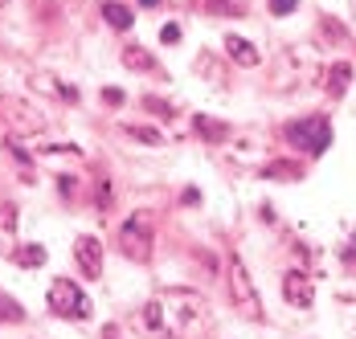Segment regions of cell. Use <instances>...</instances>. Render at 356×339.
<instances>
[{
	"label": "cell",
	"instance_id": "6da1fadb",
	"mask_svg": "<svg viewBox=\"0 0 356 339\" xmlns=\"http://www.w3.org/2000/svg\"><path fill=\"white\" fill-rule=\"evenodd\" d=\"M160 303H164V315L177 323L180 336H197V327H205V323H209L205 299H201V295H193V290H168Z\"/></svg>",
	"mask_w": 356,
	"mask_h": 339
},
{
	"label": "cell",
	"instance_id": "7a4b0ae2",
	"mask_svg": "<svg viewBox=\"0 0 356 339\" xmlns=\"http://www.w3.org/2000/svg\"><path fill=\"white\" fill-rule=\"evenodd\" d=\"M225 282H229V303L238 306V315L242 319H262V299H258V290H254V278H250L246 262L234 254L229 258V266H225Z\"/></svg>",
	"mask_w": 356,
	"mask_h": 339
},
{
	"label": "cell",
	"instance_id": "3957f363",
	"mask_svg": "<svg viewBox=\"0 0 356 339\" xmlns=\"http://www.w3.org/2000/svg\"><path fill=\"white\" fill-rule=\"evenodd\" d=\"M152 225H156V221H152L147 208L131 213V217L123 221V229H119V249H123V258H131V262H147V258H152V241H156Z\"/></svg>",
	"mask_w": 356,
	"mask_h": 339
},
{
	"label": "cell",
	"instance_id": "277c9868",
	"mask_svg": "<svg viewBox=\"0 0 356 339\" xmlns=\"http://www.w3.org/2000/svg\"><path fill=\"white\" fill-rule=\"evenodd\" d=\"M49 306H54L58 315H66V319H86V315H90L86 295L74 286L70 278H58V282H49Z\"/></svg>",
	"mask_w": 356,
	"mask_h": 339
},
{
	"label": "cell",
	"instance_id": "5b68a950",
	"mask_svg": "<svg viewBox=\"0 0 356 339\" xmlns=\"http://www.w3.org/2000/svg\"><path fill=\"white\" fill-rule=\"evenodd\" d=\"M286 135L295 139L299 147H307L312 156H323V151H327V143H332V123H327L323 115H316V119H303V123H295Z\"/></svg>",
	"mask_w": 356,
	"mask_h": 339
},
{
	"label": "cell",
	"instance_id": "8992f818",
	"mask_svg": "<svg viewBox=\"0 0 356 339\" xmlns=\"http://www.w3.org/2000/svg\"><path fill=\"white\" fill-rule=\"evenodd\" d=\"M0 119H4L13 131H21V135H37V131L45 127V119L21 99H0Z\"/></svg>",
	"mask_w": 356,
	"mask_h": 339
},
{
	"label": "cell",
	"instance_id": "52a82bcc",
	"mask_svg": "<svg viewBox=\"0 0 356 339\" xmlns=\"http://www.w3.org/2000/svg\"><path fill=\"white\" fill-rule=\"evenodd\" d=\"M74 262L86 278H103V241L95 233H78L74 238Z\"/></svg>",
	"mask_w": 356,
	"mask_h": 339
},
{
	"label": "cell",
	"instance_id": "ba28073f",
	"mask_svg": "<svg viewBox=\"0 0 356 339\" xmlns=\"http://www.w3.org/2000/svg\"><path fill=\"white\" fill-rule=\"evenodd\" d=\"M283 299H286V306H295V311H307V306L316 303V282H312V274L286 270L283 274Z\"/></svg>",
	"mask_w": 356,
	"mask_h": 339
},
{
	"label": "cell",
	"instance_id": "9c48e42d",
	"mask_svg": "<svg viewBox=\"0 0 356 339\" xmlns=\"http://www.w3.org/2000/svg\"><path fill=\"white\" fill-rule=\"evenodd\" d=\"M225 53H229V62H238V66H258L262 62V53L250 45L246 37H225Z\"/></svg>",
	"mask_w": 356,
	"mask_h": 339
},
{
	"label": "cell",
	"instance_id": "30bf717a",
	"mask_svg": "<svg viewBox=\"0 0 356 339\" xmlns=\"http://www.w3.org/2000/svg\"><path fill=\"white\" fill-rule=\"evenodd\" d=\"M17 221H21L17 204H13V201H0V249H13V238H17Z\"/></svg>",
	"mask_w": 356,
	"mask_h": 339
},
{
	"label": "cell",
	"instance_id": "8fae6325",
	"mask_svg": "<svg viewBox=\"0 0 356 339\" xmlns=\"http://www.w3.org/2000/svg\"><path fill=\"white\" fill-rule=\"evenodd\" d=\"M193 127H197V135L205 139V143H225V139H229V127H225L221 119H209V115H197Z\"/></svg>",
	"mask_w": 356,
	"mask_h": 339
},
{
	"label": "cell",
	"instance_id": "7c38bea8",
	"mask_svg": "<svg viewBox=\"0 0 356 339\" xmlns=\"http://www.w3.org/2000/svg\"><path fill=\"white\" fill-rule=\"evenodd\" d=\"M103 21H107L111 29H119V33H123V29H131L136 13H131L127 4H119V0H107V4H103Z\"/></svg>",
	"mask_w": 356,
	"mask_h": 339
},
{
	"label": "cell",
	"instance_id": "4fadbf2b",
	"mask_svg": "<svg viewBox=\"0 0 356 339\" xmlns=\"http://www.w3.org/2000/svg\"><path fill=\"white\" fill-rule=\"evenodd\" d=\"M266 180H299L303 176V164L299 160H270L266 168H262Z\"/></svg>",
	"mask_w": 356,
	"mask_h": 339
},
{
	"label": "cell",
	"instance_id": "5bb4252c",
	"mask_svg": "<svg viewBox=\"0 0 356 339\" xmlns=\"http://www.w3.org/2000/svg\"><path fill=\"white\" fill-rule=\"evenodd\" d=\"M348 82H353V66H348V62H336V66L327 69V94H332V99H340V94L348 90Z\"/></svg>",
	"mask_w": 356,
	"mask_h": 339
},
{
	"label": "cell",
	"instance_id": "9a60e30c",
	"mask_svg": "<svg viewBox=\"0 0 356 339\" xmlns=\"http://www.w3.org/2000/svg\"><path fill=\"white\" fill-rule=\"evenodd\" d=\"M119 58H123V66H127V69H143V74H147V69H156V58H152L143 45H123V53H119Z\"/></svg>",
	"mask_w": 356,
	"mask_h": 339
},
{
	"label": "cell",
	"instance_id": "2e32d148",
	"mask_svg": "<svg viewBox=\"0 0 356 339\" xmlns=\"http://www.w3.org/2000/svg\"><path fill=\"white\" fill-rule=\"evenodd\" d=\"M164 323H168L164 303H160V299H152V303L143 306V327H147V331H164Z\"/></svg>",
	"mask_w": 356,
	"mask_h": 339
},
{
	"label": "cell",
	"instance_id": "e0dca14e",
	"mask_svg": "<svg viewBox=\"0 0 356 339\" xmlns=\"http://www.w3.org/2000/svg\"><path fill=\"white\" fill-rule=\"evenodd\" d=\"M13 258H17L21 266L37 270V266H45V245H21V249H13Z\"/></svg>",
	"mask_w": 356,
	"mask_h": 339
},
{
	"label": "cell",
	"instance_id": "ac0fdd59",
	"mask_svg": "<svg viewBox=\"0 0 356 339\" xmlns=\"http://www.w3.org/2000/svg\"><path fill=\"white\" fill-rule=\"evenodd\" d=\"M123 131L131 139H140V143H147V147H160L164 143V135L156 131V127H140V123H123Z\"/></svg>",
	"mask_w": 356,
	"mask_h": 339
},
{
	"label": "cell",
	"instance_id": "d6986e66",
	"mask_svg": "<svg viewBox=\"0 0 356 339\" xmlns=\"http://www.w3.org/2000/svg\"><path fill=\"white\" fill-rule=\"evenodd\" d=\"M270 13L275 17H291V13H299V0H270Z\"/></svg>",
	"mask_w": 356,
	"mask_h": 339
},
{
	"label": "cell",
	"instance_id": "ffe728a7",
	"mask_svg": "<svg viewBox=\"0 0 356 339\" xmlns=\"http://www.w3.org/2000/svg\"><path fill=\"white\" fill-rule=\"evenodd\" d=\"M143 106H147L152 115H160V119H172V106H168V102H160V99H143Z\"/></svg>",
	"mask_w": 356,
	"mask_h": 339
},
{
	"label": "cell",
	"instance_id": "44dd1931",
	"mask_svg": "<svg viewBox=\"0 0 356 339\" xmlns=\"http://www.w3.org/2000/svg\"><path fill=\"white\" fill-rule=\"evenodd\" d=\"M0 319H13V323H17V319H25V315H21V306L13 303V299H0Z\"/></svg>",
	"mask_w": 356,
	"mask_h": 339
},
{
	"label": "cell",
	"instance_id": "7402d4cb",
	"mask_svg": "<svg viewBox=\"0 0 356 339\" xmlns=\"http://www.w3.org/2000/svg\"><path fill=\"white\" fill-rule=\"evenodd\" d=\"M99 208H103V213L111 208V180L107 176H99Z\"/></svg>",
	"mask_w": 356,
	"mask_h": 339
},
{
	"label": "cell",
	"instance_id": "603a6c76",
	"mask_svg": "<svg viewBox=\"0 0 356 339\" xmlns=\"http://www.w3.org/2000/svg\"><path fill=\"white\" fill-rule=\"evenodd\" d=\"M205 8H209L213 17H229V13H234V4H229V0H205Z\"/></svg>",
	"mask_w": 356,
	"mask_h": 339
},
{
	"label": "cell",
	"instance_id": "cb8c5ba5",
	"mask_svg": "<svg viewBox=\"0 0 356 339\" xmlns=\"http://www.w3.org/2000/svg\"><path fill=\"white\" fill-rule=\"evenodd\" d=\"M197 69H209V78H213V82H221V66H217V62L209 58V53H201V62H197Z\"/></svg>",
	"mask_w": 356,
	"mask_h": 339
},
{
	"label": "cell",
	"instance_id": "d4e9b609",
	"mask_svg": "<svg viewBox=\"0 0 356 339\" xmlns=\"http://www.w3.org/2000/svg\"><path fill=\"white\" fill-rule=\"evenodd\" d=\"M160 41H164V45H177L180 41V25H164V29H160Z\"/></svg>",
	"mask_w": 356,
	"mask_h": 339
},
{
	"label": "cell",
	"instance_id": "484cf974",
	"mask_svg": "<svg viewBox=\"0 0 356 339\" xmlns=\"http://www.w3.org/2000/svg\"><path fill=\"white\" fill-rule=\"evenodd\" d=\"M336 295H340L344 303H356V282H340V286H336Z\"/></svg>",
	"mask_w": 356,
	"mask_h": 339
},
{
	"label": "cell",
	"instance_id": "4316f807",
	"mask_svg": "<svg viewBox=\"0 0 356 339\" xmlns=\"http://www.w3.org/2000/svg\"><path fill=\"white\" fill-rule=\"evenodd\" d=\"M103 99H107L111 106H123V90H115V86H107V90H103Z\"/></svg>",
	"mask_w": 356,
	"mask_h": 339
},
{
	"label": "cell",
	"instance_id": "83f0119b",
	"mask_svg": "<svg viewBox=\"0 0 356 339\" xmlns=\"http://www.w3.org/2000/svg\"><path fill=\"white\" fill-rule=\"evenodd\" d=\"M168 4H193V0H168Z\"/></svg>",
	"mask_w": 356,
	"mask_h": 339
},
{
	"label": "cell",
	"instance_id": "f1b7e54d",
	"mask_svg": "<svg viewBox=\"0 0 356 339\" xmlns=\"http://www.w3.org/2000/svg\"><path fill=\"white\" fill-rule=\"evenodd\" d=\"M4 4H8V0H0V8H4Z\"/></svg>",
	"mask_w": 356,
	"mask_h": 339
},
{
	"label": "cell",
	"instance_id": "f546056e",
	"mask_svg": "<svg viewBox=\"0 0 356 339\" xmlns=\"http://www.w3.org/2000/svg\"><path fill=\"white\" fill-rule=\"evenodd\" d=\"M353 336H356V331H353Z\"/></svg>",
	"mask_w": 356,
	"mask_h": 339
}]
</instances>
